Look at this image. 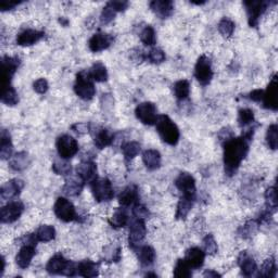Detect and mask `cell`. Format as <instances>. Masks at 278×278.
<instances>
[{
    "label": "cell",
    "instance_id": "obj_1",
    "mask_svg": "<svg viewBox=\"0 0 278 278\" xmlns=\"http://www.w3.org/2000/svg\"><path fill=\"white\" fill-rule=\"evenodd\" d=\"M251 139L242 134L240 137H231L224 143V164L225 172L228 176L235 175L242 161L249 152Z\"/></svg>",
    "mask_w": 278,
    "mask_h": 278
},
{
    "label": "cell",
    "instance_id": "obj_2",
    "mask_svg": "<svg viewBox=\"0 0 278 278\" xmlns=\"http://www.w3.org/2000/svg\"><path fill=\"white\" fill-rule=\"evenodd\" d=\"M157 132L159 133L161 139L165 144L170 146H176L179 141L180 133L179 128L174 123L169 115H159L158 120L156 122Z\"/></svg>",
    "mask_w": 278,
    "mask_h": 278
},
{
    "label": "cell",
    "instance_id": "obj_3",
    "mask_svg": "<svg viewBox=\"0 0 278 278\" xmlns=\"http://www.w3.org/2000/svg\"><path fill=\"white\" fill-rule=\"evenodd\" d=\"M46 270L50 275H64L71 277L77 275V264L67 260L59 253L54 255L48 261Z\"/></svg>",
    "mask_w": 278,
    "mask_h": 278
},
{
    "label": "cell",
    "instance_id": "obj_4",
    "mask_svg": "<svg viewBox=\"0 0 278 278\" xmlns=\"http://www.w3.org/2000/svg\"><path fill=\"white\" fill-rule=\"evenodd\" d=\"M74 92L83 100L87 101L94 98L96 88L94 85V81L88 74V71H81V72L76 74Z\"/></svg>",
    "mask_w": 278,
    "mask_h": 278
},
{
    "label": "cell",
    "instance_id": "obj_5",
    "mask_svg": "<svg viewBox=\"0 0 278 278\" xmlns=\"http://www.w3.org/2000/svg\"><path fill=\"white\" fill-rule=\"evenodd\" d=\"M92 192L97 202L111 201L114 197V190L111 182L108 178H97L90 184Z\"/></svg>",
    "mask_w": 278,
    "mask_h": 278
},
{
    "label": "cell",
    "instance_id": "obj_6",
    "mask_svg": "<svg viewBox=\"0 0 278 278\" xmlns=\"http://www.w3.org/2000/svg\"><path fill=\"white\" fill-rule=\"evenodd\" d=\"M129 235H128V243L134 251L140 247L141 241L144 240L147 234V227L145 219L134 217L129 223Z\"/></svg>",
    "mask_w": 278,
    "mask_h": 278
},
{
    "label": "cell",
    "instance_id": "obj_7",
    "mask_svg": "<svg viewBox=\"0 0 278 278\" xmlns=\"http://www.w3.org/2000/svg\"><path fill=\"white\" fill-rule=\"evenodd\" d=\"M54 212L56 216L64 223H70L76 221L77 214L73 203L69 201L67 198L59 197L55 202Z\"/></svg>",
    "mask_w": 278,
    "mask_h": 278
},
{
    "label": "cell",
    "instance_id": "obj_8",
    "mask_svg": "<svg viewBox=\"0 0 278 278\" xmlns=\"http://www.w3.org/2000/svg\"><path fill=\"white\" fill-rule=\"evenodd\" d=\"M56 147L60 158L66 160L73 158L79 152V144H77L76 139L67 134L58 137L56 141Z\"/></svg>",
    "mask_w": 278,
    "mask_h": 278
},
{
    "label": "cell",
    "instance_id": "obj_9",
    "mask_svg": "<svg viewBox=\"0 0 278 278\" xmlns=\"http://www.w3.org/2000/svg\"><path fill=\"white\" fill-rule=\"evenodd\" d=\"M243 5L247 9L249 25L251 28H256L260 18L267 10L269 3L262 2V0H249V2H243Z\"/></svg>",
    "mask_w": 278,
    "mask_h": 278
},
{
    "label": "cell",
    "instance_id": "obj_10",
    "mask_svg": "<svg viewBox=\"0 0 278 278\" xmlns=\"http://www.w3.org/2000/svg\"><path fill=\"white\" fill-rule=\"evenodd\" d=\"M135 114L143 124L145 125H154L158 120V110L154 103L150 101L141 102L135 109Z\"/></svg>",
    "mask_w": 278,
    "mask_h": 278
},
{
    "label": "cell",
    "instance_id": "obj_11",
    "mask_svg": "<svg viewBox=\"0 0 278 278\" xmlns=\"http://www.w3.org/2000/svg\"><path fill=\"white\" fill-rule=\"evenodd\" d=\"M195 76L197 81L201 84L202 86L209 85L211 83L213 79V70L209 57L203 55L199 58L195 67Z\"/></svg>",
    "mask_w": 278,
    "mask_h": 278
},
{
    "label": "cell",
    "instance_id": "obj_12",
    "mask_svg": "<svg viewBox=\"0 0 278 278\" xmlns=\"http://www.w3.org/2000/svg\"><path fill=\"white\" fill-rule=\"evenodd\" d=\"M24 211V204L21 201H10L0 211V219L4 224H11L18 221Z\"/></svg>",
    "mask_w": 278,
    "mask_h": 278
},
{
    "label": "cell",
    "instance_id": "obj_13",
    "mask_svg": "<svg viewBox=\"0 0 278 278\" xmlns=\"http://www.w3.org/2000/svg\"><path fill=\"white\" fill-rule=\"evenodd\" d=\"M175 186L182 196L196 199V180L189 173H180L175 180Z\"/></svg>",
    "mask_w": 278,
    "mask_h": 278
},
{
    "label": "cell",
    "instance_id": "obj_14",
    "mask_svg": "<svg viewBox=\"0 0 278 278\" xmlns=\"http://www.w3.org/2000/svg\"><path fill=\"white\" fill-rule=\"evenodd\" d=\"M114 42V37L111 34L98 32L94 34L88 41V47L93 53H99V51L108 49Z\"/></svg>",
    "mask_w": 278,
    "mask_h": 278
},
{
    "label": "cell",
    "instance_id": "obj_15",
    "mask_svg": "<svg viewBox=\"0 0 278 278\" xmlns=\"http://www.w3.org/2000/svg\"><path fill=\"white\" fill-rule=\"evenodd\" d=\"M76 175L79 176L84 183L92 184L97 179V165L92 160H84L76 166Z\"/></svg>",
    "mask_w": 278,
    "mask_h": 278
},
{
    "label": "cell",
    "instance_id": "obj_16",
    "mask_svg": "<svg viewBox=\"0 0 278 278\" xmlns=\"http://www.w3.org/2000/svg\"><path fill=\"white\" fill-rule=\"evenodd\" d=\"M3 63V86H10V82L12 76L15 75L16 71L20 66V59L18 57H9L5 56L2 60Z\"/></svg>",
    "mask_w": 278,
    "mask_h": 278
},
{
    "label": "cell",
    "instance_id": "obj_17",
    "mask_svg": "<svg viewBox=\"0 0 278 278\" xmlns=\"http://www.w3.org/2000/svg\"><path fill=\"white\" fill-rule=\"evenodd\" d=\"M278 87H277V76L274 75L271 79L270 83L266 90H264V96H263V107L265 109L273 110L276 111L278 108Z\"/></svg>",
    "mask_w": 278,
    "mask_h": 278
},
{
    "label": "cell",
    "instance_id": "obj_18",
    "mask_svg": "<svg viewBox=\"0 0 278 278\" xmlns=\"http://www.w3.org/2000/svg\"><path fill=\"white\" fill-rule=\"evenodd\" d=\"M45 33L43 31H37V30H32V29H27L23 30L17 35V44L19 46H32V45L36 44L37 42H40L42 38L44 37Z\"/></svg>",
    "mask_w": 278,
    "mask_h": 278
},
{
    "label": "cell",
    "instance_id": "obj_19",
    "mask_svg": "<svg viewBox=\"0 0 278 278\" xmlns=\"http://www.w3.org/2000/svg\"><path fill=\"white\" fill-rule=\"evenodd\" d=\"M24 183L21 179H11L9 182L5 183L0 189V197L3 200H10L12 198L17 197L19 193L23 189Z\"/></svg>",
    "mask_w": 278,
    "mask_h": 278
},
{
    "label": "cell",
    "instance_id": "obj_20",
    "mask_svg": "<svg viewBox=\"0 0 278 278\" xmlns=\"http://www.w3.org/2000/svg\"><path fill=\"white\" fill-rule=\"evenodd\" d=\"M36 245L33 244H23L21 249L19 250L16 256V263L20 268L25 269L30 266L32 258L34 257L36 253Z\"/></svg>",
    "mask_w": 278,
    "mask_h": 278
},
{
    "label": "cell",
    "instance_id": "obj_21",
    "mask_svg": "<svg viewBox=\"0 0 278 278\" xmlns=\"http://www.w3.org/2000/svg\"><path fill=\"white\" fill-rule=\"evenodd\" d=\"M138 202H139V193H138L137 186L135 185L128 186L120 193L119 203L123 206V208H127V206H131V205L134 206Z\"/></svg>",
    "mask_w": 278,
    "mask_h": 278
},
{
    "label": "cell",
    "instance_id": "obj_22",
    "mask_svg": "<svg viewBox=\"0 0 278 278\" xmlns=\"http://www.w3.org/2000/svg\"><path fill=\"white\" fill-rule=\"evenodd\" d=\"M238 265L241 269L242 275L247 276V277H250V276L253 275L257 269L256 262L254 261V258L248 253L247 251L241 252L240 255H239Z\"/></svg>",
    "mask_w": 278,
    "mask_h": 278
},
{
    "label": "cell",
    "instance_id": "obj_23",
    "mask_svg": "<svg viewBox=\"0 0 278 278\" xmlns=\"http://www.w3.org/2000/svg\"><path fill=\"white\" fill-rule=\"evenodd\" d=\"M185 260L189 264V266L193 269L201 268L204 264L205 253L200 248H190L186 251Z\"/></svg>",
    "mask_w": 278,
    "mask_h": 278
},
{
    "label": "cell",
    "instance_id": "obj_24",
    "mask_svg": "<svg viewBox=\"0 0 278 278\" xmlns=\"http://www.w3.org/2000/svg\"><path fill=\"white\" fill-rule=\"evenodd\" d=\"M150 9L161 19H166L172 16L174 4L170 0H154L150 3Z\"/></svg>",
    "mask_w": 278,
    "mask_h": 278
},
{
    "label": "cell",
    "instance_id": "obj_25",
    "mask_svg": "<svg viewBox=\"0 0 278 278\" xmlns=\"http://www.w3.org/2000/svg\"><path fill=\"white\" fill-rule=\"evenodd\" d=\"M85 183L79 176H70L63 186V192L69 197H76L82 192Z\"/></svg>",
    "mask_w": 278,
    "mask_h": 278
},
{
    "label": "cell",
    "instance_id": "obj_26",
    "mask_svg": "<svg viewBox=\"0 0 278 278\" xmlns=\"http://www.w3.org/2000/svg\"><path fill=\"white\" fill-rule=\"evenodd\" d=\"M114 140V135L107 128H99L94 134V143L98 149H103L110 145H112Z\"/></svg>",
    "mask_w": 278,
    "mask_h": 278
},
{
    "label": "cell",
    "instance_id": "obj_27",
    "mask_svg": "<svg viewBox=\"0 0 278 278\" xmlns=\"http://www.w3.org/2000/svg\"><path fill=\"white\" fill-rule=\"evenodd\" d=\"M143 161L144 164L149 171H156L161 166L162 158L158 150L148 149L143 153Z\"/></svg>",
    "mask_w": 278,
    "mask_h": 278
},
{
    "label": "cell",
    "instance_id": "obj_28",
    "mask_svg": "<svg viewBox=\"0 0 278 278\" xmlns=\"http://www.w3.org/2000/svg\"><path fill=\"white\" fill-rule=\"evenodd\" d=\"M136 252H137L138 261L143 266H151L156 261V251L150 245H141Z\"/></svg>",
    "mask_w": 278,
    "mask_h": 278
},
{
    "label": "cell",
    "instance_id": "obj_29",
    "mask_svg": "<svg viewBox=\"0 0 278 278\" xmlns=\"http://www.w3.org/2000/svg\"><path fill=\"white\" fill-rule=\"evenodd\" d=\"M98 264L90 260H84L77 263V275L86 278L98 276Z\"/></svg>",
    "mask_w": 278,
    "mask_h": 278
},
{
    "label": "cell",
    "instance_id": "obj_30",
    "mask_svg": "<svg viewBox=\"0 0 278 278\" xmlns=\"http://www.w3.org/2000/svg\"><path fill=\"white\" fill-rule=\"evenodd\" d=\"M88 74L92 77V80L97 83H102L108 80V70L105 64L100 61L95 62L92 68L88 70Z\"/></svg>",
    "mask_w": 278,
    "mask_h": 278
},
{
    "label": "cell",
    "instance_id": "obj_31",
    "mask_svg": "<svg viewBox=\"0 0 278 278\" xmlns=\"http://www.w3.org/2000/svg\"><path fill=\"white\" fill-rule=\"evenodd\" d=\"M0 138H2L0 139V158L2 160H9L12 158V150H14L10 135L6 129H4Z\"/></svg>",
    "mask_w": 278,
    "mask_h": 278
},
{
    "label": "cell",
    "instance_id": "obj_32",
    "mask_svg": "<svg viewBox=\"0 0 278 278\" xmlns=\"http://www.w3.org/2000/svg\"><path fill=\"white\" fill-rule=\"evenodd\" d=\"M29 164H30V157L25 151L16 153L9 161V166L12 170L17 172H20V171H23L24 169H27Z\"/></svg>",
    "mask_w": 278,
    "mask_h": 278
},
{
    "label": "cell",
    "instance_id": "obj_33",
    "mask_svg": "<svg viewBox=\"0 0 278 278\" xmlns=\"http://www.w3.org/2000/svg\"><path fill=\"white\" fill-rule=\"evenodd\" d=\"M195 200L196 199H193V198L182 196V198H180L179 202L177 204L176 214H175L176 219H185L187 217V215L189 214V212L192 209Z\"/></svg>",
    "mask_w": 278,
    "mask_h": 278
},
{
    "label": "cell",
    "instance_id": "obj_34",
    "mask_svg": "<svg viewBox=\"0 0 278 278\" xmlns=\"http://www.w3.org/2000/svg\"><path fill=\"white\" fill-rule=\"evenodd\" d=\"M35 236L38 241L41 242H49L54 240L56 237V229L54 226L50 225H42L38 227L35 232Z\"/></svg>",
    "mask_w": 278,
    "mask_h": 278
},
{
    "label": "cell",
    "instance_id": "obj_35",
    "mask_svg": "<svg viewBox=\"0 0 278 278\" xmlns=\"http://www.w3.org/2000/svg\"><path fill=\"white\" fill-rule=\"evenodd\" d=\"M174 95L178 100H185L190 94V84L187 80H180L174 84Z\"/></svg>",
    "mask_w": 278,
    "mask_h": 278
},
{
    "label": "cell",
    "instance_id": "obj_36",
    "mask_svg": "<svg viewBox=\"0 0 278 278\" xmlns=\"http://www.w3.org/2000/svg\"><path fill=\"white\" fill-rule=\"evenodd\" d=\"M140 144L137 141H128L122 146V152L126 161H132L135 157H137L140 152Z\"/></svg>",
    "mask_w": 278,
    "mask_h": 278
},
{
    "label": "cell",
    "instance_id": "obj_37",
    "mask_svg": "<svg viewBox=\"0 0 278 278\" xmlns=\"http://www.w3.org/2000/svg\"><path fill=\"white\" fill-rule=\"evenodd\" d=\"M110 225L112 226L113 228H122L124 226L127 225L128 223V215L127 213L125 212L124 209H118L114 213L112 217L110 218L109 221Z\"/></svg>",
    "mask_w": 278,
    "mask_h": 278
},
{
    "label": "cell",
    "instance_id": "obj_38",
    "mask_svg": "<svg viewBox=\"0 0 278 278\" xmlns=\"http://www.w3.org/2000/svg\"><path fill=\"white\" fill-rule=\"evenodd\" d=\"M191 269L192 268L186 262L185 258H179L176 262L175 267H174V276L178 278H189L192 276Z\"/></svg>",
    "mask_w": 278,
    "mask_h": 278
},
{
    "label": "cell",
    "instance_id": "obj_39",
    "mask_svg": "<svg viewBox=\"0 0 278 278\" xmlns=\"http://www.w3.org/2000/svg\"><path fill=\"white\" fill-rule=\"evenodd\" d=\"M2 102L7 106H16L19 102V96L16 89L12 86L5 87L2 95Z\"/></svg>",
    "mask_w": 278,
    "mask_h": 278
},
{
    "label": "cell",
    "instance_id": "obj_40",
    "mask_svg": "<svg viewBox=\"0 0 278 278\" xmlns=\"http://www.w3.org/2000/svg\"><path fill=\"white\" fill-rule=\"evenodd\" d=\"M140 41L143 42L146 46H153L157 43V36L156 31L151 27V25H147L143 29L140 33Z\"/></svg>",
    "mask_w": 278,
    "mask_h": 278
},
{
    "label": "cell",
    "instance_id": "obj_41",
    "mask_svg": "<svg viewBox=\"0 0 278 278\" xmlns=\"http://www.w3.org/2000/svg\"><path fill=\"white\" fill-rule=\"evenodd\" d=\"M276 273H277L276 261L274 257H270V258H267V260L263 263L262 267L260 269V274L258 275L262 277L273 278L276 276Z\"/></svg>",
    "mask_w": 278,
    "mask_h": 278
},
{
    "label": "cell",
    "instance_id": "obj_42",
    "mask_svg": "<svg viewBox=\"0 0 278 278\" xmlns=\"http://www.w3.org/2000/svg\"><path fill=\"white\" fill-rule=\"evenodd\" d=\"M53 171L57 175L67 176L70 175L71 172H72V166H71V164L66 159L61 158L60 160H56L53 163Z\"/></svg>",
    "mask_w": 278,
    "mask_h": 278
},
{
    "label": "cell",
    "instance_id": "obj_43",
    "mask_svg": "<svg viewBox=\"0 0 278 278\" xmlns=\"http://www.w3.org/2000/svg\"><path fill=\"white\" fill-rule=\"evenodd\" d=\"M238 123L240 127H245L254 123V112L251 109H241L238 113Z\"/></svg>",
    "mask_w": 278,
    "mask_h": 278
},
{
    "label": "cell",
    "instance_id": "obj_44",
    "mask_svg": "<svg viewBox=\"0 0 278 278\" xmlns=\"http://www.w3.org/2000/svg\"><path fill=\"white\" fill-rule=\"evenodd\" d=\"M235 22L228 18H223L218 23V32L224 37H230L235 32Z\"/></svg>",
    "mask_w": 278,
    "mask_h": 278
},
{
    "label": "cell",
    "instance_id": "obj_45",
    "mask_svg": "<svg viewBox=\"0 0 278 278\" xmlns=\"http://www.w3.org/2000/svg\"><path fill=\"white\" fill-rule=\"evenodd\" d=\"M103 257L107 262H119L122 257V252L120 247H114V245H110L103 249Z\"/></svg>",
    "mask_w": 278,
    "mask_h": 278
},
{
    "label": "cell",
    "instance_id": "obj_46",
    "mask_svg": "<svg viewBox=\"0 0 278 278\" xmlns=\"http://www.w3.org/2000/svg\"><path fill=\"white\" fill-rule=\"evenodd\" d=\"M202 244H203V251L205 254L214 255L217 253L218 245H217V242L215 241L214 237H213V235L205 236V238L202 241Z\"/></svg>",
    "mask_w": 278,
    "mask_h": 278
},
{
    "label": "cell",
    "instance_id": "obj_47",
    "mask_svg": "<svg viewBox=\"0 0 278 278\" xmlns=\"http://www.w3.org/2000/svg\"><path fill=\"white\" fill-rule=\"evenodd\" d=\"M265 200H266V208L271 211L276 212L277 209V191L276 187H269L265 192Z\"/></svg>",
    "mask_w": 278,
    "mask_h": 278
},
{
    "label": "cell",
    "instance_id": "obj_48",
    "mask_svg": "<svg viewBox=\"0 0 278 278\" xmlns=\"http://www.w3.org/2000/svg\"><path fill=\"white\" fill-rule=\"evenodd\" d=\"M266 143L271 150H276L278 146V128L276 124H271L266 133Z\"/></svg>",
    "mask_w": 278,
    "mask_h": 278
},
{
    "label": "cell",
    "instance_id": "obj_49",
    "mask_svg": "<svg viewBox=\"0 0 278 278\" xmlns=\"http://www.w3.org/2000/svg\"><path fill=\"white\" fill-rule=\"evenodd\" d=\"M146 58L153 64H160L165 60V53L162 49L159 48H152Z\"/></svg>",
    "mask_w": 278,
    "mask_h": 278
},
{
    "label": "cell",
    "instance_id": "obj_50",
    "mask_svg": "<svg viewBox=\"0 0 278 278\" xmlns=\"http://www.w3.org/2000/svg\"><path fill=\"white\" fill-rule=\"evenodd\" d=\"M116 12L111 6L109 4H107L105 7H103L102 11H101V15H100V22L101 24H109L111 21H113V19L115 18Z\"/></svg>",
    "mask_w": 278,
    "mask_h": 278
},
{
    "label": "cell",
    "instance_id": "obj_51",
    "mask_svg": "<svg viewBox=\"0 0 278 278\" xmlns=\"http://www.w3.org/2000/svg\"><path fill=\"white\" fill-rule=\"evenodd\" d=\"M133 215H134V217L146 219L148 216H149V211H148V209L145 205L140 204L138 202L133 206Z\"/></svg>",
    "mask_w": 278,
    "mask_h": 278
},
{
    "label": "cell",
    "instance_id": "obj_52",
    "mask_svg": "<svg viewBox=\"0 0 278 278\" xmlns=\"http://www.w3.org/2000/svg\"><path fill=\"white\" fill-rule=\"evenodd\" d=\"M258 226V224H257V222L256 221H250V222H248L247 224H245L243 227L240 229V230H242L241 232H240V235L243 237V238H248V237H250L252 234H254V231H255V229H256V227Z\"/></svg>",
    "mask_w": 278,
    "mask_h": 278
},
{
    "label": "cell",
    "instance_id": "obj_53",
    "mask_svg": "<svg viewBox=\"0 0 278 278\" xmlns=\"http://www.w3.org/2000/svg\"><path fill=\"white\" fill-rule=\"evenodd\" d=\"M48 88H49V85L46 79H38L33 83V89L37 94L43 95L45 93H47Z\"/></svg>",
    "mask_w": 278,
    "mask_h": 278
},
{
    "label": "cell",
    "instance_id": "obj_54",
    "mask_svg": "<svg viewBox=\"0 0 278 278\" xmlns=\"http://www.w3.org/2000/svg\"><path fill=\"white\" fill-rule=\"evenodd\" d=\"M71 128H72L75 133L83 135V134H86L90 131V125L88 124V123H76V124L72 125V127Z\"/></svg>",
    "mask_w": 278,
    "mask_h": 278
},
{
    "label": "cell",
    "instance_id": "obj_55",
    "mask_svg": "<svg viewBox=\"0 0 278 278\" xmlns=\"http://www.w3.org/2000/svg\"><path fill=\"white\" fill-rule=\"evenodd\" d=\"M111 7L116 11V12H121L124 11L125 9H127L128 7V3L127 2H121V0H115V2H109L108 3Z\"/></svg>",
    "mask_w": 278,
    "mask_h": 278
},
{
    "label": "cell",
    "instance_id": "obj_56",
    "mask_svg": "<svg viewBox=\"0 0 278 278\" xmlns=\"http://www.w3.org/2000/svg\"><path fill=\"white\" fill-rule=\"evenodd\" d=\"M264 90L263 89H254L249 94V98L254 102H261L263 100Z\"/></svg>",
    "mask_w": 278,
    "mask_h": 278
},
{
    "label": "cell",
    "instance_id": "obj_57",
    "mask_svg": "<svg viewBox=\"0 0 278 278\" xmlns=\"http://www.w3.org/2000/svg\"><path fill=\"white\" fill-rule=\"evenodd\" d=\"M19 4H20L19 2H3V3H0V9H2V11L11 10V9H14Z\"/></svg>",
    "mask_w": 278,
    "mask_h": 278
},
{
    "label": "cell",
    "instance_id": "obj_58",
    "mask_svg": "<svg viewBox=\"0 0 278 278\" xmlns=\"http://www.w3.org/2000/svg\"><path fill=\"white\" fill-rule=\"evenodd\" d=\"M203 276H204V277H209V278H211V277H221L222 275H221V274H218L217 271H214V270H206L205 273L203 274Z\"/></svg>",
    "mask_w": 278,
    "mask_h": 278
},
{
    "label": "cell",
    "instance_id": "obj_59",
    "mask_svg": "<svg viewBox=\"0 0 278 278\" xmlns=\"http://www.w3.org/2000/svg\"><path fill=\"white\" fill-rule=\"evenodd\" d=\"M59 22L63 25V27H67V25L69 24V21L67 20L66 18H60V19H59Z\"/></svg>",
    "mask_w": 278,
    "mask_h": 278
},
{
    "label": "cell",
    "instance_id": "obj_60",
    "mask_svg": "<svg viewBox=\"0 0 278 278\" xmlns=\"http://www.w3.org/2000/svg\"><path fill=\"white\" fill-rule=\"evenodd\" d=\"M146 276H147V277H150V276H152V277H157L156 274H152V273H148V274H146Z\"/></svg>",
    "mask_w": 278,
    "mask_h": 278
}]
</instances>
